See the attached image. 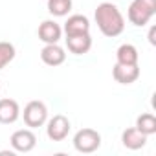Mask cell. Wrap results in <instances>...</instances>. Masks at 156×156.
<instances>
[{
    "label": "cell",
    "mask_w": 156,
    "mask_h": 156,
    "mask_svg": "<svg viewBox=\"0 0 156 156\" xmlns=\"http://www.w3.org/2000/svg\"><path fill=\"white\" fill-rule=\"evenodd\" d=\"M94 19H96V24H98L99 31L105 37L114 39V37L121 35L123 30H125V19H123L119 8L112 2H101L96 8Z\"/></svg>",
    "instance_id": "1"
},
{
    "label": "cell",
    "mask_w": 156,
    "mask_h": 156,
    "mask_svg": "<svg viewBox=\"0 0 156 156\" xmlns=\"http://www.w3.org/2000/svg\"><path fill=\"white\" fill-rule=\"evenodd\" d=\"M154 15H156V0H132L127 11L129 22L138 28L147 26Z\"/></svg>",
    "instance_id": "2"
},
{
    "label": "cell",
    "mask_w": 156,
    "mask_h": 156,
    "mask_svg": "<svg viewBox=\"0 0 156 156\" xmlns=\"http://www.w3.org/2000/svg\"><path fill=\"white\" fill-rule=\"evenodd\" d=\"M73 147L77 152L90 154L101 147V134L94 129H81L73 136Z\"/></svg>",
    "instance_id": "3"
},
{
    "label": "cell",
    "mask_w": 156,
    "mask_h": 156,
    "mask_svg": "<svg viewBox=\"0 0 156 156\" xmlns=\"http://www.w3.org/2000/svg\"><path fill=\"white\" fill-rule=\"evenodd\" d=\"M24 123L30 129H39L48 121V107L42 101H30L22 112Z\"/></svg>",
    "instance_id": "4"
},
{
    "label": "cell",
    "mask_w": 156,
    "mask_h": 156,
    "mask_svg": "<svg viewBox=\"0 0 156 156\" xmlns=\"http://www.w3.org/2000/svg\"><path fill=\"white\" fill-rule=\"evenodd\" d=\"M70 132V119L62 114H55L51 119L46 121V134L51 141H62L68 138Z\"/></svg>",
    "instance_id": "5"
},
{
    "label": "cell",
    "mask_w": 156,
    "mask_h": 156,
    "mask_svg": "<svg viewBox=\"0 0 156 156\" xmlns=\"http://www.w3.org/2000/svg\"><path fill=\"white\" fill-rule=\"evenodd\" d=\"M9 143H11L15 152H30L37 145V136L33 134L31 129H20V130H15L11 134Z\"/></svg>",
    "instance_id": "6"
},
{
    "label": "cell",
    "mask_w": 156,
    "mask_h": 156,
    "mask_svg": "<svg viewBox=\"0 0 156 156\" xmlns=\"http://www.w3.org/2000/svg\"><path fill=\"white\" fill-rule=\"evenodd\" d=\"M112 75H114L116 83H119V85H132L140 77V66L138 64H119V62H116L114 68H112Z\"/></svg>",
    "instance_id": "7"
},
{
    "label": "cell",
    "mask_w": 156,
    "mask_h": 156,
    "mask_svg": "<svg viewBox=\"0 0 156 156\" xmlns=\"http://www.w3.org/2000/svg\"><path fill=\"white\" fill-rule=\"evenodd\" d=\"M66 48L73 55H85L92 48V37L90 33L83 35H66Z\"/></svg>",
    "instance_id": "8"
},
{
    "label": "cell",
    "mask_w": 156,
    "mask_h": 156,
    "mask_svg": "<svg viewBox=\"0 0 156 156\" xmlns=\"http://www.w3.org/2000/svg\"><path fill=\"white\" fill-rule=\"evenodd\" d=\"M19 118H20V107L15 99H9V98L0 99V123L11 125Z\"/></svg>",
    "instance_id": "9"
},
{
    "label": "cell",
    "mask_w": 156,
    "mask_h": 156,
    "mask_svg": "<svg viewBox=\"0 0 156 156\" xmlns=\"http://www.w3.org/2000/svg\"><path fill=\"white\" fill-rule=\"evenodd\" d=\"M62 31L66 35H83L90 33V20L85 15H70L68 20L64 22Z\"/></svg>",
    "instance_id": "10"
},
{
    "label": "cell",
    "mask_w": 156,
    "mask_h": 156,
    "mask_svg": "<svg viewBox=\"0 0 156 156\" xmlns=\"http://www.w3.org/2000/svg\"><path fill=\"white\" fill-rule=\"evenodd\" d=\"M41 59L48 66H61L66 61V53H64V48H61L57 42L55 44H46L41 50Z\"/></svg>",
    "instance_id": "11"
},
{
    "label": "cell",
    "mask_w": 156,
    "mask_h": 156,
    "mask_svg": "<svg viewBox=\"0 0 156 156\" xmlns=\"http://www.w3.org/2000/svg\"><path fill=\"white\" fill-rule=\"evenodd\" d=\"M61 35H62V28L55 20H44L39 26V39L44 44H55V42H59Z\"/></svg>",
    "instance_id": "12"
},
{
    "label": "cell",
    "mask_w": 156,
    "mask_h": 156,
    "mask_svg": "<svg viewBox=\"0 0 156 156\" xmlns=\"http://www.w3.org/2000/svg\"><path fill=\"white\" fill-rule=\"evenodd\" d=\"M147 138H149V136L141 134L136 127H132V129L123 130V134H121V143H123V147H127V149H130V151H140V149L145 147Z\"/></svg>",
    "instance_id": "13"
},
{
    "label": "cell",
    "mask_w": 156,
    "mask_h": 156,
    "mask_svg": "<svg viewBox=\"0 0 156 156\" xmlns=\"http://www.w3.org/2000/svg\"><path fill=\"white\" fill-rule=\"evenodd\" d=\"M140 61V53L136 50L134 44H121L118 50H116V62L119 64H138Z\"/></svg>",
    "instance_id": "14"
},
{
    "label": "cell",
    "mask_w": 156,
    "mask_h": 156,
    "mask_svg": "<svg viewBox=\"0 0 156 156\" xmlns=\"http://www.w3.org/2000/svg\"><path fill=\"white\" fill-rule=\"evenodd\" d=\"M136 129L145 134V136H152L156 134V118L151 114V112H145L141 116L136 118Z\"/></svg>",
    "instance_id": "15"
},
{
    "label": "cell",
    "mask_w": 156,
    "mask_h": 156,
    "mask_svg": "<svg viewBox=\"0 0 156 156\" xmlns=\"http://www.w3.org/2000/svg\"><path fill=\"white\" fill-rule=\"evenodd\" d=\"M48 11L53 17H66L72 11V0H48Z\"/></svg>",
    "instance_id": "16"
},
{
    "label": "cell",
    "mask_w": 156,
    "mask_h": 156,
    "mask_svg": "<svg viewBox=\"0 0 156 156\" xmlns=\"http://www.w3.org/2000/svg\"><path fill=\"white\" fill-rule=\"evenodd\" d=\"M15 55H17V50L11 42H6V41L0 42V70H4L15 59Z\"/></svg>",
    "instance_id": "17"
},
{
    "label": "cell",
    "mask_w": 156,
    "mask_h": 156,
    "mask_svg": "<svg viewBox=\"0 0 156 156\" xmlns=\"http://www.w3.org/2000/svg\"><path fill=\"white\" fill-rule=\"evenodd\" d=\"M154 28H151V31H149V41H151V44H156V41H154Z\"/></svg>",
    "instance_id": "18"
},
{
    "label": "cell",
    "mask_w": 156,
    "mask_h": 156,
    "mask_svg": "<svg viewBox=\"0 0 156 156\" xmlns=\"http://www.w3.org/2000/svg\"><path fill=\"white\" fill-rule=\"evenodd\" d=\"M0 90H2V85H0Z\"/></svg>",
    "instance_id": "19"
}]
</instances>
